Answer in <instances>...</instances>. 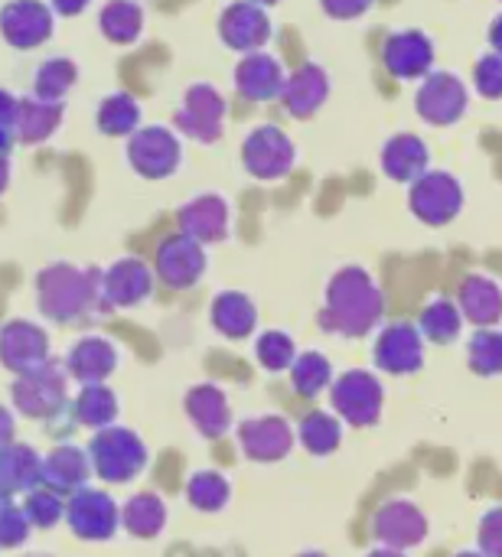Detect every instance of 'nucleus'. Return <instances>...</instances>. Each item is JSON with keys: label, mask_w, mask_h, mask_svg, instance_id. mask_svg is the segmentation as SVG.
I'll list each match as a JSON object with an SVG mask.
<instances>
[{"label": "nucleus", "mask_w": 502, "mask_h": 557, "mask_svg": "<svg viewBox=\"0 0 502 557\" xmlns=\"http://www.w3.org/2000/svg\"><path fill=\"white\" fill-rule=\"evenodd\" d=\"M385 310L382 290L363 268H343L327 287V307L320 326L340 336H366Z\"/></svg>", "instance_id": "nucleus-1"}, {"label": "nucleus", "mask_w": 502, "mask_h": 557, "mask_svg": "<svg viewBox=\"0 0 502 557\" xmlns=\"http://www.w3.org/2000/svg\"><path fill=\"white\" fill-rule=\"evenodd\" d=\"M95 274H82L69 264H52L39 274V310L52 320L78 317L95 300Z\"/></svg>", "instance_id": "nucleus-2"}, {"label": "nucleus", "mask_w": 502, "mask_h": 557, "mask_svg": "<svg viewBox=\"0 0 502 557\" xmlns=\"http://www.w3.org/2000/svg\"><path fill=\"white\" fill-rule=\"evenodd\" d=\"M147 463V450L144 444L124 431V428H105L95 434L91 441V467L101 480L111 483H127L131 476H137Z\"/></svg>", "instance_id": "nucleus-3"}, {"label": "nucleus", "mask_w": 502, "mask_h": 557, "mask_svg": "<svg viewBox=\"0 0 502 557\" xmlns=\"http://www.w3.org/2000/svg\"><path fill=\"white\" fill-rule=\"evenodd\" d=\"M408 206L412 212L425 222V225H448L461 215L464 209V189L461 183L444 173V170H428L421 180L412 183L408 193Z\"/></svg>", "instance_id": "nucleus-4"}, {"label": "nucleus", "mask_w": 502, "mask_h": 557, "mask_svg": "<svg viewBox=\"0 0 502 557\" xmlns=\"http://www.w3.org/2000/svg\"><path fill=\"white\" fill-rule=\"evenodd\" d=\"M382 382L363 369H353L333 382V408L353 428H372L382 414Z\"/></svg>", "instance_id": "nucleus-5"}, {"label": "nucleus", "mask_w": 502, "mask_h": 557, "mask_svg": "<svg viewBox=\"0 0 502 557\" xmlns=\"http://www.w3.org/2000/svg\"><path fill=\"white\" fill-rule=\"evenodd\" d=\"M127 160L140 176L163 180V176L176 173V166L183 160V147H180V137L170 127L150 124V127H140V131L131 134Z\"/></svg>", "instance_id": "nucleus-6"}, {"label": "nucleus", "mask_w": 502, "mask_h": 557, "mask_svg": "<svg viewBox=\"0 0 502 557\" xmlns=\"http://www.w3.org/2000/svg\"><path fill=\"white\" fill-rule=\"evenodd\" d=\"M242 163L255 180H281L284 173H291L294 166V144L291 137L274 127V124H261L255 127L245 144H242Z\"/></svg>", "instance_id": "nucleus-7"}, {"label": "nucleus", "mask_w": 502, "mask_h": 557, "mask_svg": "<svg viewBox=\"0 0 502 557\" xmlns=\"http://www.w3.org/2000/svg\"><path fill=\"white\" fill-rule=\"evenodd\" d=\"M415 108H418L421 121H428L434 127H451L467 114V88L451 72H431V75H425V82L415 95Z\"/></svg>", "instance_id": "nucleus-8"}, {"label": "nucleus", "mask_w": 502, "mask_h": 557, "mask_svg": "<svg viewBox=\"0 0 502 557\" xmlns=\"http://www.w3.org/2000/svg\"><path fill=\"white\" fill-rule=\"evenodd\" d=\"M222 117H225V98L212 85L199 82L186 91L183 108L173 114V127L199 144H212L222 134Z\"/></svg>", "instance_id": "nucleus-9"}, {"label": "nucleus", "mask_w": 502, "mask_h": 557, "mask_svg": "<svg viewBox=\"0 0 502 557\" xmlns=\"http://www.w3.org/2000/svg\"><path fill=\"white\" fill-rule=\"evenodd\" d=\"M219 39L235 52H261V46L271 39V20L268 10L255 0H235L219 16Z\"/></svg>", "instance_id": "nucleus-10"}, {"label": "nucleus", "mask_w": 502, "mask_h": 557, "mask_svg": "<svg viewBox=\"0 0 502 557\" xmlns=\"http://www.w3.org/2000/svg\"><path fill=\"white\" fill-rule=\"evenodd\" d=\"M0 33L13 49H36L52 36V10L42 0H10L0 10Z\"/></svg>", "instance_id": "nucleus-11"}, {"label": "nucleus", "mask_w": 502, "mask_h": 557, "mask_svg": "<svg viewBox=\"0 0 502 557\" xmlns=\"http://www.w3.org/2000/svg\"><path fill=\"white\" fill-rule=\"evenodd\" d=\"M376 366L389 375H412L425 366V349H421V330L412 323H392L379 333Z\"/></svg>", "instance_id": "nucleus-12"}, {"label": "nucleus", "mask_w": 502, "mask_h": 557, "mask_svg": "<svg viewBox=\"0 0 502 557\" xmlns=\"http://www.w3.org/2000/svg\"><path fill=\"white\" fill-rule=\"evenodd\" d=\"M206 271V251L199 242H193L189 235H170L160 248H157V274L167 287H193Z\"/></svg>", "instance_id": "nucleus-13"}, {"label": "nucleus", "mask_w": 502, "mask_h": 557, "mask_svg": "<svg viewBox=\"0 0 502 557\" xmlns=\"http://www.w3.org/2000/svg\"><path fill=\"white\" fill-rule=\"evenodd\" d=\"M382 62L395 78H425L434 65V46L421 29H402L385 39Z\"/></svg>", "instance_id": "nucleus-14"}, {"label": "nucleus", "mask_w": 502, "mask_h": 557, "mask_svg": "<svg viewBox=\"0 0 502 557\" xmlns=\"http://www.w3.org/2000/svg\"><path fill=\"white\" fill-rule=\"evenodd\" d=\"M376 539L382 542V548H392V552H408L415 545L425 542L428 535V519L421 516L418 506L405 503V499H395L389 506L379 509L376 516Z\"/></svg>", "instance_id": "nucleus-15"}, {"label": "nucleus", "mask_w": 502, "mask_h": 557, "mask_svg": "<svg viewBox=\"0 0 502 557\" xmlns=\"http://www.w3.org/2000/svg\"><path fill=\"white\" fill-rule=\"evenodd\" d=\"M46 356H49V339L39 326L16 320L0 330V359L16 375H29L36 369H42Z\"/></svg>", "instance_id": "nucleus-16"}, {"label": "nucleus", "mask_w": 502, "mask_h": 557, "mask_svg": "<svg viewBox=\"0 0 502 557\" xmlns=\"http://www.w3.org/2000/svg\"><path fill=\"white\" fill-rule=\"evenodd\" d=\"M284 65L271 52H248L235 69V88L248 101H271L284 91Z\"/></svg>", "instance_id": "nucleus-17"}, {"label": "nucleus", "mask_w": 502, "mask_h": 557, "mask_svg": "<svg viewBox=\"0 0 502 557\" xmlns=\"http://www.w3.org/2000/svg\"><path fill=\"white\" fill-rule=\"evenodd\" d=\"M238 444L248 460L258 463H274L291 454L294 434L284 418H255L238 428Z\"/></svg>", "instance_id": "nucleus-18"}, {"label": "nucleus", "mask_w": 502, "mask_h": 557, "mask_svg": "<svg viewBox=\"0 0 502 557\" xmlns=\"http://www.w3.org/2000/svg\"><path fill=\"white\" fill-rule=\"evenodd\" d=\"M176 219H180V232L199 245H212L229 235V202L212 193L189 199Z\"/></svg>", "instance_id": "nucleus-19"}, {"label": "nucleus", "mask_w": 502, "mask_h": 557, "mask_svg": "<svg viewBox=\"0 0 502 557\" xmlns=\"http://www.w3.org/2000/svg\"><path fill=\"white\" fill-rule=\"evenodd\" d=\"M327 95H330V78H327V72H323L317 62H307V65H301L294 75H287L284 91H281V104L287 108L291 117L304 121V117H314V114L323 108Z\"/></svg>", "instance_id": "nucleus-20"}, {"label": "nucleus", "mask_w": 502, "mask_h": 557, "mask_svg": "<svg viewBox=\"0 0 502 557\" xmlns=\"http://www.w3.org/2000/svg\"><path fill=\"white\" fill-rule=\"evenodd\" d=\"M69 525L75 529L78 539H108L118 522H121V512L114 509V503L105 496V493H78L72 503H69Z\"/></svg>", "instance_id": "nucleus-21"}, {"label": "nucleus", "mask_w": 502, "mask_h": 557, "mask_svg": "<svg viewBox=\"0 0 502 557\" xmlns=\"http://www.w3.org/2000/svg\"><path fill=\"white\" fill-rule=\"evenodd\" d=\"M382 170L395 183H415L428 173V147L418 134H395L382 147Z\"/></svg>", "instance_id": "nucleus-22"}, {"label": "nucleus", "mask_w": 502, "mask_h": 557, "mask_svg": "<svg viewBox=\"0 0 502 557\" xmlns=\"http://www.w3.org/2000/svg\"><path fill=\"white\" fill-rule=\"evenodd\" d=\"M457 304H461V313L477 323L480 330H490L502 320V290L497 281L483 277V274H470L464 284H461V294H457Z\"/></svg>", "instance_id": "nucleus-23"}, {"label": "nucleus", "mask_w": 502, "mask_h": 557, "mask_svg": "<svg viewBox=\"0 0 502 557\" xmlns=\"http://www.w3.org/2000/svg\"><path fill=\"white\" fill-rule=\"evenodd\" d=\"M150 271L147 264L127 258L118 261L114 268H108V274L101 277V294L111 307H134L150 294Z\"/></svg>", "instance_id": "nucleus-24"}, {"label": "nucleus", "mask_w": 502, "mask_h": 557, "mask_svg": "<svg viewBox=\"0 0 502 557\" xmlns=\"http://www.w3.org/2000/svg\"><path fill=\"white\" fill-rule=\"evenodd\" d=\"M13 401L29 418L49 414L62 401V375H56L49 369H36L29 375H20V382L13 385Z\"/></svg>", "instance_id": "nucleus-25"}, {"label": "nucleus", "mask_w": 502, "mask_h": 557, "mask_svg": "<svg viewBox=\"0 0 502 557\" xmlns=\"http://www.w3.org/2000/svg\"><path fill=\"white\" fill-rule=\"evenodd\" d=\"M186 414L189 421L196 424V431L203 437H222L229 421H232V411H229V401L225 395L216 388V385H199L186 395Z\"/></svg>", "instance_id": "nucleus-26"}, {"label": "nucleus", "mask_w": 502, "mask_h": 557, "mask_svg": "<svg viewBox=\"0 0 502 557\" xmlns=\"http://www.w3.org/2000/svg\"><path fill=\"white\" fill-rule=\"evenodd\" d=\"M59 121H62V104L39 101V98H20L16 117H13V137L20 144H39V140L52 137Z\"/></svg>", "instance_id": "nucleus-27"}, {"label": "nucleus", "mask_w": 502, "mask_h": 557, "mask_svg": "<svg viewBox=\"0 0 502 557\" xmlns=\"http://www.w3.org/2000/svg\"><path fill=\"white\" fill-rule=\"evenodd\" d=\"M255 320H258V310H255V304L245 294L229 290V294H219L216 304H212L216 330L232 336V339H245L255 330Z\"/></svg>", "instance_id": "nucleus-28"}, {"label": "nucleus", "mask_w": 502, "mask_h": 557, "mask_svg": "<svg viewBox=\"0 0 502 557\" xmlns=\"http://www.w3.org/2000/svg\"><path fill=\"white\" fill-rule=\"evenodd\" d=\"M98 26H101L105 39H111L118 46H131L144 29V10L134 0H108L101 7Z\"/></svg>", "instance_id": "nucleus-29"}, {"label": "nucleus", "mask_w": 502, "mask_h": 557, "mask_svg": "<svg viewBox=\"0 0 502 557\" xmlns=\"http://www.w3.org/2000/svg\"><path fill=\"white\" fill-rule=\"evenodd\" d=\"M42 480V460L29 447H7L0 450V486L7 493L29 490Z\"/></svg>", "instance_id": "nucleus-30"}, {"label": "nucleus", "mask_w": 502, "mask_h": 557, "mask_svg": "<svg viewBox=\"0 0 502 557\" xmlns=\"http://www.w3.org/2000/svg\"><path fill=\"white\" fill-rule=\"evenodd\" d=\"M114 369V349L105 339H82L69 356V372L82 382H101Z\"/></svg>", "instance_id": "nucleus-31"}, {"label": "nucleus", "mask_w": 502, "mask_h": 557, "mask_svg": "<svg viewBox=\"0 0 502 557\" xmlns=\"http://www.w3.org/2000/svg\"><path fill=\"white\" fill-rule=\"evenodd\" d=\"M88 476V463L78 450L72 447H59L42 460V483H49L52 490H78Z\"/></svg>", "instance_id": "nucleus-32"}, {"label": "nucleus", "mask_w": 502, "mask_h": 557, "mask_svg": "<svg viewBox=\"0 0 502 557\" xmlns=\"http://www.w3.org/2000/svg\"><path fill=\"white\" fill-rule=\"evenodd\" d=\"M140 124V108L131 95L118 91V95H108L98 108V131L108 134V137H124V134H134Z\"/></svg>", "instance_id": "nucleus-33"}, {"label": "nucleus", "mask_w": 502, "mask_h": 557, "mask_svg": "<svg viewBox=\"0 0 502 557\" xmlns=\"http://www.w3.org/2000/svg\"><path fill=\"white\" fill-rule=\"evenodd\" d=\"M78 78V69L72 59H49L36 69V82H33V98L39 101H52L59 104L62 95L75 85Z\"/></svg>", "instance_id": "nucleus-34"}, {"label": "nucleus", "mask_w": 502, "mask_h": 557, "mask_svg": "<svg viewBox=\"0 0 502 557\" xmlns=\"http://www.w3.org/2000/svg\"><path fill=\"white\" fill-rule=\"evenodd\" d=\"M421 336H428L438 346H448L461 336V310L451 300H434L425 307L421 320H418Z\"/></svg>", "instance_id": "nucleus-35"}, {"label": "nucleus", "mask_w": 502, "mask_h": 557, "mask_svg": "<svg viewBox=\"0 0 502 557\" xmlns=\"http://www.w3.org/2000/svg\"><path fill=\"white\" fill-rule=\"evenodd\" d=\"M340 441H343V428H340V421H336L333 414L314 411V414H307V418L301 421V444H304L310 454L327 457V454H333V450L340 447Z\"/></svg>", "instance_id": "nucleus-36"}, {"label": "nucleus", "mask_w": 502, "mask_h": 557, "mask_svg": "<svg viewBox=\"0 0 502 557\" xmlns=\"http://www.w3.org/2000/svg\"><path fill=\"white\" fill-rule=\"evenodd\" d=\"M163 519H167L163 503H160L154 493H144V496H137V499H131V503L124 506V512H121V522H124L127 532L137 535V539H154V535L163 529Z\"/></svg>", "instance_id": "nucleus-37"}, {"label": "nucleus", "mask_w": 502, "mask_h": 557, "mask_svg": "<svg viewBox=\"0 0 502 557\" xmlns=\"http://www.w3.org/2000/svg\"><path fill=\"white\" fill-rule=\"evenodd\" d=\"M330 375H333V369L320 352H304L291 366V385L304 398H317L330 385Z\"/></svg>", "instance_id": "nucleus-38"}, {"label": "nucleus", "mask_w": 502, "mask_h": 557, "mask_svg": "<svg viewBox=\"0 0 502 557\" xmlns=\"http://www.w3.org/2000/svg\"><path fill=\"white\" fill-rule=\"evenodd\" d=\"M467 362L477 375H500L502 372V333L500 330H477L467 346Z\"/></svg>", "instance_id": "nucleus-39"}, {"label": "nucleus", "mask_w": 502, "mask_h": 557, "mask_svg": "<svg viewBox=\"0 0 502 557\" xmlns=\"http://www.w3.org/2000/svg\"><path fill=\"white\" fill-rule=\"evenodd\" d=\"M78 421L82 424H88V428H101L105 431V424H111L114 421V414H118V405H114V395L108 392V388H101V385H88L82 395H78Z\"/></svg>", "instance_id": "nucleus-40"}, {"label": "nucleus", "mask_w": 502, "mask_h": 557, "mask_svg": "<svg viewBox=\"0 0 502 557\" xmlns=\"http://www.w3.org/2000/svg\"><path fill=\"white\" fill-rule=\"evenodd\" d=\"M186 496L196 509L216 512L229 503V483L219 473H196L186 486Z\"/></svg>", "instance_id": "nucleus-41"}, {"label": "nucleus", "mask_w": 502, "mask_h": 557, "mask_svg": "<svg viewBox=\"0 0 502 557\" xmlns=\"http://www.w3.org/2000/svg\"><path fill=\"white\" fill-rule=\"evenodd\" d=\"M294 359H297V352H294V343H291L287 333L271 330V333H265V336L258 339V362H261L265 369L281 372V369L294 366Z\"/></svg>", "instance_id": "nucleus-42"}, {"label": "nucleus", "mask_w": 502, "mask_h": 557, "mask_svg": "<svg viewBox=\"0 0 502 557\" xmlns=\"http://www.w3.org/2000/svg\"><path fill=\"white\" fill-rule=\"evenodd\" d=\"M474 85L483 98H502V55L487 52L474 69Z\"/></svg>", "instance_id": "nucleus-43"}, {"label": "nucleus", "mask_w": 502, "mask_h": 557, "mask_svg": "<svg viewBox=\"0 0 502 557\" xmlns=\"http://www.w3.org/2000/svg\"><path fill=\"white\" fill-rule=\"evenodd\" d=\"M23 512H26V519L33 525H52L62 516V506H59V499L52 493H33L26 499V509Z\"/></svg>", "instance_id": "nucleus-44"}, {"label": "nucleus", "mask_w": 502, "mask_h": 557, "mask_svg": "<svg viewBox=\"0 0 502 557\" xmlns=\"http://www.w3.org/2000/svg\"><path fill=\"white\" fill-rule=\"evenodd\" d=\"M26 525H29L26 512L3 506V509H0V545H3V548H13V545L26 542Z\"/></svg>", "instance_id": "nucleus-45"}, {"label": "nucleus", "mask_w": 502, "mask_h": 557, "mask_svg": "<svg viewBox=\"0 0 502 557\" xmlns=\"http://www.w3.org/2000/svg\"><path fill=\"white\" fill-rule=\"evenodd\" d=\"M480 555L502 557V509H490L480 519Z\"/></svg>", "instance_id": "nucleus-46"}, {"label": "nucleus", "mask_w": 502, "mask_h": 557, "mask_svg": "<svg viewBox=\"0 0 502 557\" xmlns=\"http://www.w3.org/2000/svg\"><path fill=\"white\" fill-rule=\"evenodd\" d=\"M320 7L333 20H356L372 7V0H320Z\"/></svg>", "instance_id": "nucleus-47"}, {"label": "nucleus", "mask_w": 502, "mask_h": 557, "mask_svg": "<svg viewBox=\"0 0 502 557\" xmlns=\"http://www.w3.org/2000/svg\"><path fill=\"white\" fill-rule=\"evenodd\" d=\"M16 101H20V98H13L10 91H3V88H0V127H7V131H13Z\"/></svg>", "instance_id": "nucleus-48"}, {"label": "nucleus", "mask_w": 502, "mask_h": 557, "mask_svg": "<svg viewBox=\"0 0 502 557\" xmlns=\"http://www.w3.org/2000/svg\"><path fill=\"white\" fill-rule=\"evenodd\" d=\"M91 0H49V10L62 13V16H78Z\"/></svg>", "instance_id": "nucleus-49"}, {"label": "nucleus", "mask_w": 502, "mask_h": 557, "mask_svg": "<svg viewBox=\"0 0 502 557\" xmlns=\"http://www.w3.org/2000/svg\"><path fill=\"white\" fill-rule=\"evenodd\" d=\"M10 434H13V421H10V414H7V411L0 408V447H3L7 441H10Z\"/></svg>", "instance_id": "nucleus-50"}, {"label": "nucleus", "mask_w": 502, "mask_h": 557, "mask_svg": "<svg viewBox=\"0 0 502 557\" xmlns=\"http://www.w3.org/2000/svg\"><path fill=\"white\" fill-rule=\"evenodd\" d=\"M13 131H7V127H0V157H10V150H13Z\"/></svg>", "instance_id": "nucleus-51"}, {"label": "nucleus", "mask_w": 502, "mask_h": 557, "mask_svg": "<svg viewBox=\"0 0 502 557\" xmlns=\"http://www.w3.org/2000/svg\"><path fill=\"white\" fill-rule=\"evenodd\" d=\"M490 42H493V52H500L502 55V13L497 16L493 29H490Z\"/></svg>", "instance_id": "nucleus-52"}, {"label": "nucleus", "mask_w": 502, "mask_h": 557, "mask_svg": "<svg viewBox=\"0 0 502 557\" xmlns=\"http://www.w3.org/2000/svg\"><path fill=\"white\" fill-rule=\"evenodd\" d=\"M10 183V157H0V193L7 189Z\"/></svg>", "instance_id": "nucleus-53"}, {"label": "nucleus", "mask_w": 502, "mask_h": 557, "mask_svg": "<svg viewBox=\"0 0 502 557\" xmlns=\"http://www.w3.org/2000/svg\"><path fill=\"white\" fill-rule=\"evenodd\" d=\"M369 557H405V552H392V548H379V552H372Z\"/></svg>", "instance_id": "nucleus-54"}, {"label": "nucleus", "mask_w": 502, "mask_h": 557, "mask_svg": "<svg viewBox=\"0 0 502 557\" xmlns=\"http://www.w3.org/2000/svg\"><path fill=\"white\" fill-rule=\"evenodd\" d=\"M3 506H7V490L0 486V509H3Z\"/></svg>", "instance_id": "nucleus-55"}, {"label": "nucleus", "mask_w": 502, "mask_h": 557, "mask_svg": "<svg viewBox=\"0 0 502 557\" xmlns=\"http://www.w3.org/2000/svg\"><path fill=\"white\" fill-rule=\"evenodd\" d=\"M454 557H487V555H477V552H464V555H454Z\"/></svg>", "instance_id": "nucleus-56"}, {"label": "nucleus", "mask_w": 502, "mask_h": 557, "mask_svg": "<svg viewBox=\"0 0 502 557\" xmlns=\"http://www.w3.org/2000/svg\"><path fill=\"white\" fill-rule=\"evenodd\" d=\"M255 3H261V7H271V3H278V0H255Z\"/></svg>", "instance_id": "nucleus-57"}, {"label": "nucleus", "mask_w": 502, "mask_h": 557, "mask_svg": "<svg viewBox=\"0 0 502 557\" xmlns=\"http://www.w3.org/2000/svg\"><path fill=\"white\" fill-rule=\"evenodd\" d=\"M301 557H327V555H317V552H310V555H301Z\"/></svg>", "instance_id": "nucleus-58"}]
</instances>
